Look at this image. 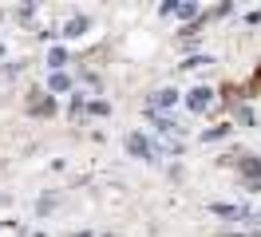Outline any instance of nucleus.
Masks as SVG:
<instances>
[{
  "label": "nucleus",
  "mask_w": 261,
  "mask_h": 237,
  "mask_svg": "<svg viewBox=\"0 0 261 237\" xmlns=\"http://www.w3.org/2000/svg\"><path fill=\"white\" fill-rule=\"evenodd\" d=\"M174 103H178V91H174V87H163V91L150 95V115H159V111L174 107Z\"/></svg>",
  "instance_id": "1"
},
{
  "label": "nucleus",
  "mask_w": 261,
  "mask_h": 237,
  "mask_svg": "<svg viewBox=\"0 0 261 237\" xmlns=\"http://www.w3.org/2000/svg\"><path fill=\"white\" fill-rule=\"evenodd\" d=\"M238 170H242L245 178H249V182H253V186L261 190V162H257V158H249V154H242V158H238Z\"/></svg>",
  "instance_id": "2"
},
{
  "label": "nucleus",
  "mask_w": 261,
  "mask_h": 237,
  "mask_svg": "<svg viewBox=\"0 0 261 237\" xmlns=\"http://www.w3.org/2000/svg\"><path fill=\"white\" fill-rule=\"evenodd\" d=\"M127 150H130L135 158H154V146H150L143 135H127Z\"/></svg>",
  "instance_id": "3"
},
{
  "label": "nucleus",
  "mask_w": 261,
  "mask_h": 237,
  "mask_svg": "<svg viewBox=\"0 0 261 237\" xmlns=\"http://www.w3.org/2000/svg\"><path fill=\"white\" fill-rule=\"evenodd\" d=\"M186 103H190V111H206V107L214 103V91H210V87H194Z\"/></svg>",
  "instance_id": "4"
},
{
  "label": "nucleus",
  "mask_w": 261,
  "mask_h": 237,
  "mask_svg": "<svg viewBox=\"0 0 261 237\" xmlns=\"http://www.w3.org/2000/svg\"><path fill=\"white\" fill-rule=\"evenodd\" d=\"M214 214H222V218H245V221H257L253 209H245V205H214Z\"/></svg>",
  "instance_id": "5"
},
{
  "label": "nucleus",
  "mask_w": 261,
  "mask_h": 237,
  "mask_svg": "<svg viewBox=\"0 0 261 237\" xmlns=\"http://www.w3.org/2000/svg\"><path fill=\"white\" fill-rule=\"evenodd\" d=\"M83 28H87V20H83V16H80V20H71V24H67V28H64V36H80Z\"/></svg>",
  "instance_id": "6"
},
{
  "label": "nucleus",
  "mask_w": 261,
  "mask_h": 237,
  "mask_svg": "<svg viewBox=\"0 0 261 237\" xmlns=\"http://www.w3.org/2000/svg\"><path fill=\"white\" fill-rule=\"evenodd\" d=\"M48 60H51V67H64V63H67V51H64V47H56Z\"/></svg>",
  "instance_id": "7"
},
{
  "label": "nucleus",
  "mask_w": 261,
  "mask_h": 237,
  "mask_svg": "<svg viewBox=\"0 0 261 237\" xmlns=\"http://www.w3.org/2000/svg\"><path fill=\"white\" fill-rule=\"evenodd\" d=\"M174 12H178L182 20H190V16H198V8H194V4H178V8H174Z\"/></svg>",
  "instance_id": "8"
}]
</instances>
